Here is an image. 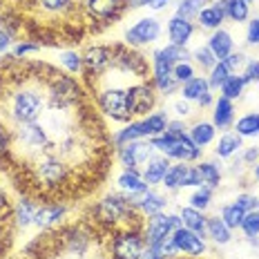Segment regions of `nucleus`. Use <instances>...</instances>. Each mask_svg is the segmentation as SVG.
<instances>
[{
    "mask_svg": "<svg viewBox=\"0 0 259 259\" xmlns=\"http://www.w3.org/2000/svg\"><path fill=\"white\" fill-rule=\"evenodd\" d=\"M25 80L27 78H23V83L16 85V88L7 94V121L12 123L14 127L23 125V123L38 121L42 116V112H45L47 103H50V99H47L50 78H47L45 88L40 85V90H38V85H29V83H25Z\"/></svg>",
    "mask_w": 259,
    "mask_h": 259,
    "instance_id": "1",
    "label": "nucleus"
},
{
    "mask_svg": "<svg viewBox=\"0 0 259 259\" xmlns=\"http://www.w3.org/2000/svg\"><path fill=\"white\" fill-rule=\"evenodd\" d=\"M96 103L99 110L107 118L116 123H130L132 121V112L127 105V85H105V88L96 90Z\"/></svg>",
    "mask_w": 259,
    "mask_h": 259,
    "instance_id": "2",
    "label": "nucleus"
},
{
    "mask_svg": "<svg viewBox=\"0 0 259 259\" xmlns=\"http://www.w3.org/2000/svg\"><path fill=\"white\" fill-rule=\"evenodd\" d=\"M143 248V230H116L112 237V259H141Z\"/></svg>",
    "mask_w": 259,
    "mask_h": 259,
    "instance_id": "3",
    "label": "nucleus"
},
{
    "mask_svg": "<svg viewBox=\"0 0 259 259\" xmlns=\"http://www.w3.org/2000/svg\"><path fill=\"white\" fill-rule=\"evenodd\" d=\"M183 224L179 214H165V212L152 214V217H148V224H143V239L145 244H163Z\"/></svg>",
    "mask_w": 259,
    "mask_h": 259,
    "instance_id": "4",
    "label": "nucleus"
},
{
    "mask_svg": "<svg viewBox=\"0 0 259 259\" xmlns=\"http://www.w3.org/2000/svg\"><path fill=\"white\" fill-rule=\"evenodd\" d=\"M127 105L132 116H141L154 110L156 105V90L145 78H137L127 85Z\"/></svg>",
    "mask_w": 259,
    "mask_h": 259,
    "instance_id": "5",
    "label": "nucleus"
},
{
    "mask_svg": "<svg viewBox=\"0 0 259 259\" xmlns=\"http://www.w3.org/2000/svg\"><path fill=\"white\" fill-rule=\"evenodd\" d=\"M118 161H121V165L125 170H139L141 172V168L145 163H148L152 156H156V150L152 148V143L150 141H132V143H125L118 148Z\"/></svg>",
    "mask_w": 259,
    "mask_h": 259,
    "instance_id": "6",
    "label": "nucleus"
},
{
    "mask_svg": "<svg viewBox=\"0 0 259 259\" xmlns=\"http://www.w3.org/2000/svg\"><path fill=\"white\" fill-rule=\"evenodd\" d=\"M114 65V47L110 45H94L88 47L83 54V72L88 76H101Z\"/></svg>",
    "mask_w": 259,
    "mask_h": 259,
    "instance_id": "7",
    "label": "nucleus"
},
{
    "mask_svg": "<svg viewBox=\"0 0 259 259\" xmlns=\"http://www.w3.org/2000/svg\"><path fill=\"white\" fill-rule=\"evenodd\" d=\"M161 36V23L152 16L137 20L130 29L125 31V45L127 47H143L154 42Z\"/></svg>",
    "mask_w": 259,
    "mask_h": 259,
    "instance_id": "8",
    "label": "nucleus"
},
{
    "mask_svg": "<svg viewBox=\"0 0 259 259\" xmlns=\"http://www.w3.org/2000/svg\"><path fill=\"white\" fill-rule=\"evenodd\" d=\"M170 241L175 244L177 250H179V255H188L190 259H197L206 252V241H203V237L192 233V230H188V228H183V226L172 233Z\"/></svg>",
    "mask_w": 259,
    "mask_h": 259,
    "instance_id": "9",
    "label": "nucleus"
},
{
    "mask_svg": "<svg viewBox=\"0 0 259 259\" xmlns=\"http://www.w3.org/2000/svg\"><path fill=\"white\" fill-rule=\"evenodd\" d=\"M152 85L156 92H161V94H165V96L172 94V92L179 88V83L172 76V65L161 56L159 50L152 54Z\"/></svg>",
    "mask_w": 259,
    "mask_h": 259,
    "instance_id": "10",
    "label": "nucleus"
},
{
    "mask_svg": "<svg viewBox=\"0 0 259 259\" xmlns=\"http://www.w3.org/2000/svg\"><path fill=\"white\" fill-rule=\"evenodd\" d=\"M80 5L94 20L110 23L123 14V9L127 7V0H83Z\"/></svg>",
    "mask_w": 259,
    "mask_h": 259,
    "instance_id": "11",
    "label": "nucleus"
},
{
    "mask_svg": "<svg viewBox=\"0 0 259 259\" xmlns=\"http://www.w3.org/2000/svg\"><path fill=\"white\" fill-rule=\"evenodd\" d=\"M181 96L188 101V103H197L199 107H210L214 103L212 90H210L206 76H194V78L188 80V83H183Z\"/></svg>",
    "mask_w": 259,
    "mask_h": 259,
    "instance_id": "12",
    "label": "nucleus"
},
{
    "mask_svg": "<svg viewBox=\"0 0 259 259\" xmlns=\"http://www.w3.org/2000/svg\"><path fill=\"white\" fill-rule=\"evenodd\" d=\"M201 152L203 150L199 148L188 134H183V137H177L175 141H172V145L165 150L163 156L179 161V163H190V161H197L199 156H201Z\"/></svg>",
    "mask_w": 259,
    "mask_h": 259,
    "instance_id": "13",
    "label": "nucleus"
},
{
    "mask_svg": "<svg viewBox=\"0 0 259 259\" xmlns=\"http://www.w3.org/2000/svg\"><path fill=\"white\" fill-rule=\"evenodd\" d=\"M130 201H132L134 206L139 208V212L145 214V217H152V214L163 212L165 206H168V199H165L163 194L152 192V190H148L143 194H132V197H130Z\"/></svg>",
    "mask_w": 259,
    "mask_h": 259,
    "instance_id": "14",
    "label": "nucleus"
},
{
    "mask_svg": "<svg viewBox=\"0 0 259 259\" xmlns=\"http://www.w3.org/2000/svg\"><path fill=\"white\" fill-rule=\"evenodd\" d=\"M170 159L168 156H163V154H156L152 156V159L148 161V163L141 168V177L145 179V183L148 186H161L163 183V177H165V172L170 170Z\"/></svg>",
    "mask_w": 259,
    "mask_h": 259,
    "instance_id": "15",
    "label": "nucleus"
},
{
    "mask_svg": "<svg viewBox=\"0 0 259 259\" xmlns=\"http://www.w3.org/2000/svg\"><path fill=\"white\" fill-rule=\"evenodd\" d=\"M65 214H67V206H65V203H58V201L42 203V206H38V210H36L34 226H38V228H52Z\"/></svg>",
    "mask_w": 259,
    "mask_h": 259,
    "instance_id": "16",
    "label": "nucleus"
},
{
    "mask_svg": "<svg viewBox=\"0 0 259 259\" xmlns=\"http://www.w3.org/2000/svg\"><path fill=\"white\" fill-rule=\"evenodd\" d=\"M194 34V25L192 20H186L181 16H172L168 20V36H170V42L172 45H179V47H186L190 42Z\"/></svg>",
    "mask_w": 259,
    "mask_h": 259,
    "instance_id": "17",
    "label": "nucleus"
},
{
    "mask_svg": "<svg viewBox=\"0 0 259 259\" xmlns=\"http://www.w3.org/2000/svg\"><path fill=\"white\" fill-rule=\"evenodd\" d=\"M212 125L217 130H228L235 125V103L219 96L212 103Z\"/></svg>",
    "mask_w": 259,
    "mask_h": 259,
    "instance_id": "18",
    "label": "nucleus"
},
{
    "mask_svg": "<svg viewBox=\"0 0 259 259\" xmlns=\"http://www.w3.org/2000/svg\"><path fill=\"white\" fill-rule=\"evenodd\" d=\"M116 183L127 197H132V194H143L150 190V186L145 183V179L141 177L139 170H123L121 175L116 177Z\"/></svg>",
    "mask_w": 259,
    "mask_h": 259,
    "instance_id": "19",
    "label": "nucleus"
},
{
    "mask_svg": "<svg viewBox=\"0 0 259 259\" xmlns=\"http://www.w3.org/2000/svg\"><path fill=\"white\" fill-rule=\"evenodd\" d=\"M208 47L210 52L217 56V61H224L226 56H230L235 50V40H233V34L226 29H214L208 38Z\"/></svg>",
    "mask_w": 259,
    "mask_h": 259,
    "instance_id": "20",
    "label": "nucleus"
},
{
    "mask_svg": "<svg viewBox=\"0 0 259 259\" xmlns=\"http://www.w3.org/2000/svg\"><path fill=\"white\" fill-rule=\"evenodd\" d=\"M226 20V14H224V3H214V5H208V7L201 9V14L197 16V23L201 29H221V25H224Z\"/></svg>",
    "mask_w": 259,
    "mask_h": 259,
    "instance_id": "21",
    "label": "nucleus"
},
{
    "mask_svg": "<svg viewBox=\"0 0 259 259\" xmlns=\"http://www.w3.org/2000/svg\"><path fill=\"white\" fill-rule=\"evenodd\" d=\"M141 139H145L143 121H130L121 130H116L114 132V137H112V145H114V148H121V145L132 143V141H141Z\"/></svg>",
    "mask_w": 259,
    "mask_h": 259,
    "instance_id": "22",
    "label": "nucleus"
},
{
    "mask_svg": "<svg viewBox=\"0 0 259 259\" xmlns=\"http://www.w3.org/2000/svg\"><path fill=\"white\" fill-rule=\"evenodd\" d=\"M179 217H181L183 228H188V230H192V233L206 237V221H208V217L201 212V210H197L192 206H186V208H181Z\"/></svg>",
    "mask_w": 259,
    "mask_h": 259,
    "instance_id": "23",
    "label": "nucleus"
},
{
    "mask_svg": "<svg viewBox=\"0 0 259 259\" xmlns=\"http://www.w3.org/2000/svg\"><path fill=\"white\" fill-rule=\"evenodd\" d=\"M241 148H244V145H241L239 134L237 132H226V134H221L217 145H214V156H217V159H230V156H235Z\"/></svg>",
    "mask_w": 259,
    "mask_h": 259,
    "instance_id": "24",
    "label": "nucleus"
},
{
    "mask_svg": "<svg viewBox=\"0 0 259 259\" xmlns=\"http://www.w3.org/2000/svg\"><path fill=\"white\" fill-rule=\"evenodd\" d=\"M206 235L214 241V244H219V246L230 244V239H233V230H230L228 226L221 221V217H208V221H206Z\"/></svg>",
    "mask_w": 259,
    "mask_h": 259,
    "instance_id": "25",
    "label": "nucleus"
},
{
    "mask_svg": "<svg viewBox=\"0 0 259 259\" xmlns=\"http://www.w3.org/2000/svg\"><path fill=\"white\" fill-rule=\"evenodd\" d=\"M188 137H190L192 141L203 150L206 145H210V143L214 141V137H217V127H214L212 123H208V121H197V123H194V125L190 127Z\"/></svg>",
    "mask_w": 259,
    "mask_h": 259,
    "instance_id": "26",
    "label": "nucleus"
},
{
    "mask_svg": "<svg viewBox=\"0 0 259 259\" xmlns=\"http://www.w3.org/2000/svg\"><path fill=\"white\" fill-rule=\"evenodd\" d=\"M36 210H38V203H36L34 199H29V197H23L18 203H16V210H14L16 224L23 226V228L31 226L34 224V217H36Z\"/></svg>",
    "mask_w": 259,
    "mask_h": 259,
    "instance_id": "27",
    "label": "nucleus"
},
{
    "mask_svg": "<svg viewBox=\"0 0 259 259\" xmlns=\"http://www.w3.org/2000/svg\"><path fill=\"white\" fill-rule=\"evenodd\" d=\"M224 3V14L226 18H230L233 23H246L250 18V3L246 0H221Z\"/></svg>",
    "mask_w": 259,
    "mask_h": 259,
    "instance_id": "28",
    "label": "nucleus"
},
{
    "mask_svg": "<svg viewBox=\"0 0 259 259\" xmlns=\"http://www.w3.org/2000/svg\"><path fill=\"white\" fill-rule=\"evenodd\" d=\"M177 255H179V250L168 239L163 244H145L141 259H177Z\"/></svg>",
    "mask_w": 259,
    "mask_h": 259,
    "instance_id": "29",
    "label": "nucleus"
},
{
    "mask_svg": "<svg viewBox=\"0 0 259 259\" xmlns=\"http://www.w3.org/2000/svg\"><path fill=\"white\" fill-rule=\"evenodd\" d=\"M235 132L241 139H255L259 137V112H248L235 123Z\"/></svg>",
    "mask_w": 259,
    "mask_h": 259,
    "instance_id": "30",
    "label": "nucleus"
},
{
    "mask_svg": "<svg viewBox=\"0 0 259 259\" xmlns=\"http://www.w3.org/2000/svg\"><path fill=\"white\" fill-rule=\"evenodd\" d=\"M186 175H188V165L186 163H177L170 165V170L165 172L163 183L165 190H179V188H186Z\"/></svg>",
    "mask_w": 259,
    "mask_h": 259,
    "instance_id": "31",
    "label": "nucleus"
},
{
    "mask_svg": "<svg viewBox=\"0 0 259 259\" xmlns=\"http://www.w3.org/2000/svg\"><path fill=\"white\" fill-rule=\"evenodd\" d=\"M40 12L50 14V16H65V14H72L76 3L74 0H36Z\"/></svg>",
    "mask_w": 259,
    "mask_h": 259,
    "instance_id": "32",
    "label": "nucleus"
},
{
    "mask_svg": "<svg viewBox=\"0 0 259 259\" xmlns=\"http://www.w3.org/2000/svg\"><path fill=\"white\" fill-rule=\"evenodd\" d=\"M143 127H145V137H159V134L165 132V127H168V116H165V112H152V114H148L143 118Z\"/></svg>",
    "mask_w": 259,
    "mask_h": 259,
    "instance_id": "33",
    "label": "nucleus"
},
{
    "mask_svg": "<svg viewBox=\"0 0 259 259\" xmlns=\"http://www.w3.org/2000/svg\"><path fill=\"white\" fill-rule=\"evenodd\" d=\"M221 96L224 99H230V101H235V99H239L241 94H244V90H246V80L241 74H230L228 78L224 80V85H221Z\"/></svg>",
    "mask_w": 259,
    "mask_h": 259,
    "instance_id": "34",
    "label": "nucleus"
},
{
    "mask_svg": "<svg viewBox=\"0 0 259 259\" xmlns=\"http://www.w3.org/2000/svg\"><path fill=\"white\" fill-rule=\"evenodd\" d=\"M199 172H201V179H203V186L208 188H217L221 183V170L214 161H201L197 165Z\"/></svg>",
    "mask_w": 259,
    "mask_h": 259,
    "instance_id": "35",
    "label": "nucleus"
},
{
    "mask_svg": "<svg viewBox=\"0 0 259 259\" xmlns=\"http://www.w3.org/2000/svg\"><path fill=\"white\" fill-rule=\"evenodd\" d=\"M161 56L165 58V61H168L172 67H175V65H179V63H188L192 58V54L186 50V47H179V45H165V47H161Z\"/></svg>",
    "mask_w": 259,
    "mask_h": 259,
    "instance_id": "36",
    "label": "nucleus"
},
{
    "mask_svg": "<svg viewBox=\"0 0 259 259\" xmlns=\"http://www.w3.org/2000/svg\"><path fill=\"white\" fill-rule=\"evenodd\" d=\"M244 214H246V210H241L237 203H228V206H224L221 208V221H224L226 226H228L230 230H237L241 226V219H244Z\"/></svg>",
    "mask_w": 259,
    "mask_h": 259,
    "instance_id": "37",
    "label": "nucleus"
},
{
    "mask_svg": "<svg viewBox=\"0 0 259 259\" xmlns=\"http://www.w3.org/2000/svg\"><path fill=\"white\" fill-rule=\"evenodd\" d=\"M190 206L192 208H197V210H208L210 208V203H212V188H208V186H199V188H194V192L190 194Z\"/></svg>",
    "mask_w": 259,
    "mask_h": 259,
    "instance_id": "38",
    "label": "nucleus"
},
{
    "mask_svg": "<svg viewBox=\"0 0 259 259\" xmlns=\"http://www.w3.org/2000/svg\"><path fill=\"white\" fill-rule=\"evenodd\" d=\"M203 7H206V0H181V3L177 5V16H181V18H186V20H192L201 14Z\"/></svg>",
    "mask_w": 259,
    "mask_h": 259,
    "instance_id": "39",
    "label": "nucleus"
},
{
    "mask_svg": "<svg viewBox=\"0 0 259 259\" xmlns=\"http://www.w3.org/2000/svg\"><path fill=\"white\" fill-rule=\"evenodd\" d=\"M239 230L248 237V239H255V237H259V210H250V212L244 214Z\"/></svg>",
    "mask_w": 259,
    "mask_h": 259,
    "instance_id": "40",
    "label": "nucleus"
},
{
    "mask_svg": "<svg viewBox=\"0 0 259 259\" xmlns=\"http://www.w3.org/2000/svg\"><path fill=\"white\" fill-rule=\"evenodd\" d=\"M230 74H233V72H230V69L226 67V63H224V61H219L212 69H210V74H208V85H210V90L221 88V85H224V80L228 78Z\"/></svg>",
    "mask_w": 259,
    "mask_h": 259,
    "instance_id": "41",
    "label": "nucleus"
},
{
    "mask_svg": "<svg viewBox=\"0 0 259 259\" xmlns=\"http://www.w3.org/2000/svg\"><path fill=\"white\" fill-rule=\"evenodd\" d=\"M61 65L67 69L69 74L83 72V54H78V52H63L61 54Z\"/></svg>",
    "mask_w": 259,
    "mask_h": 259,
    "instance_id": "42",
    "label": "nucleus"
},
{
    "mask_svg": "<svg viewBox=\"0 0 259 259\" xmlns=\"http://www.w3.org/2000/svg\"><path fill=\"white\" fill-rule=\"evenodd\" d=\"M192 58L197 61V65L201 69H212L214 65H217L219 61H217V56H214L212 52H210V47L206 45V47H197V50L192 52Z\"/></svg>",
    "mask_w": 259,
    "mask_h": 259,
    "instance_id": "43",
    "label": "nucleus"
},
{
    "mask_svg": "<svg viewBox=\"0 0 259 259\" xmlns=\"http://www.w3.org/2000/svg\"><path fill=\"white\" fill-rule=\"evenodd\" d=\"M172 76H175V80H177L179 85H183V83H188L190 78L197 76V74H194L192 63L188 61V63H179V65H175V67H172Z\"/></svg>",
    "mask_w": 259,
    "mask_h": 259,
    "instance_id": "44",
    "label": "nucleus"
},
{
    "mask_svg": "<svg viewBox=\"0 0 259 259\" xmlns=\"http://www.w3.org/2000/svg\"><path fill=\"white\" fill-rule=\"evenodd\" d=\"M9 156H12V132L0 125V163L9 161Z\"/></svg>",
    "mask_w": 259,
    "mask_h": 259,
    "instance_id": "45",
    "label": "nucleus"
},
{
    "mask_svg": "<svg viewBox=\"0 0 259 259\" xmlns=\"http://www.w3.org/2000/svg\"><path fill=\"white\" fill-rule=\"evenodd\" d=\"M224 63H226V67H228L230 72L237 74V72H244V67H246L248 58H246L241 52H233L230 56H226V58H224Z\"/></svg>",
    "mask_w": 259,
    "mask_h": 259,
    "instance_id": "46",
    "label": "nucleus"
},
{
    "mask_svg": "<svg viewBox=\"0 0 259 259\" xmlns=\"http://www.w3.org/2000/svg\"><path fill=\"white\" fill-rule=\"evenodd\" d=\"M235 203H237V206H239L241 210H246V212H250V210H257V203H259V199L255 197V194L241 192V194H237Z\"/></svg>",
    "mask_w": 259,
    "mask_h": 259,
    "instance_id": "47",
    "label": "nucleus"
},
{
    "mask_svg": "<svg viewBox=\"0 0 259 259\" xmlns=\"http://www.w3.org/2000/svg\"><path fill=\"white\" fill-rule=\"evenodd\" d=\"M241 76H244L246 85L248 83H259V61H248L244 72H241Z\"/></svg>",
    "mask_w": 259,
    "mask_h": 259,
    "instance_id": "48",
    "label": "nucleus"
},
{
    "mask_svg": "<svg viewBox=\"0 0 259 259\" xmlns=\"http://www.w3.org/2000/svg\"><path fill=\"white\" fill-rule=\"evenodd\" d=\"M40 47L36 45V42H27V40H23V42H18V45L14 47V54L12 56L14 58H25L27 54H34V52H38Z\"/></svg>",
    "mask_w": 259,
    "mask_h": 259,
    "instance_id": "49",
    "label": "nucleus"
},
{
    "mask_svg": "<svg viewBox=\"0 0 259 259\" xmlns=\"http://www.w3.org/2000/svg\"><path fill=\"white\" fill-rule=\"evenodd\" d=\"M203 186L201 172H199L197 165H188V175H186V188H199Z\"/></svg>",
    "mask_w": 259,
    "mask_h": 259,
    "instance_id": "50",
    "label": "nucleus"
},
{
    "mask_svg": "<svg viewBox=\"0 0 259 259\" xmlns=\"http://www.w3.org/2000/svg\"><path fill=\"white\" fill-rule=\"evenodd\" d=\"M246 40H248V45H259V18H252L248 23Z\"/></svg>",
    "mask_w": 259,
    "mask_h": 259,
    "instance_id": "51",
    "label": "nucleus"
},
{
    "mask_svg": "<svg viewBox=\"0 0 259 259\" xmlns=\"http://www.w3.org/2000/svg\"><path fill=\"white\" fill-rule=\"evenodd\" d=\"M186 123L183 121H168V127H165V132L172 134V137H183V134H188L186 132Z\"/></svg>",
    "mask_w": 259,
    "mask_h": 259,
    "instance_id": "52",
    "label": "nucleus"
},
{
    "mask_svg": "<svg viewBox=\"0 0 259 259\" xmlns=\"http://www.w3.org/2000/svg\"><path fill=\"white\" fill-rule=\"evenodd\" d=\"M257 159H259V150H257V148H248L246 152L241 154V161H244L246 165H255Z\"/></svg>",
    "mask_w": 259,
    "mask_h": 259,
    "instance_id": "53",
    "label": "nucleus"
},
{
    "mask_svg": "<svg viewBox=\"0 0 259 259\" xmlns=\"http://www.w3.org/2000/svg\"><path fill=\"white\" fill-rule=\"evenodd\" d=\"M175 112H177V114H179V116H183V118H186V116H190V114H192V112H190V103H188V101H186V99L177 101V103H175Z\"/></svg>",
    "mask_w": 259,
    "mask_h": 259,
    "instance_id": "54",
    "label": "nucleus"
},
{
    "mask_svg": "<svg viewBox=\"0 0 259 259\" xmlns=\"http://www.w3.org/2000/svg\"><path fill=\"white\" fill-rule=\"evenodd\" d=\"M12 45V31L7 29H0V54H5Z\"/></svg>",
    "mask_w": 259,
    "mask_h": 259,
    "instance_id": "55",
    "label": "nucleus"
},
{
    "mask_svg": "<svg viewBox=\"0 0 259 259\" xmlns=\"http://www.w3.org/2000/svg\"><path fill=\"white\" fill-rule=\"evenodd\" d=\"M168 5H170V0H148L145 7H150L152 12H161V9H165Z\"/></svg>",
    "mask_w": 259,
    "mask_h": 259,
    "instance_id": "56",
    "label": "nucleus"
},
{
    "mask_svg": "<svg viewBox=\"0 0 259 259\" xmlns=\"http://www.w3.org/2000/svg\"><path fill=\"white\" fill-rule=\"evenodd\" d=\"M145 3H148V0H127V7H130V9H137V7H145Z\"/></svg>",
    "mask_w": 259,
    "mask_h": 259,
    "instance_id": "57",
    "label": "nucleus"
},
{
    "mask_svg": "<svg viewBox=\"0 0 259 259\" xmlns=\"http://www.w3.org/2000/svg\"><path fill=\"white\" fill-rule=\"evenodd\" d=\"M252 177L259 181V163H255V170H252Z\"/></svg>",
    "mask_w": 259,
    "mask_h": 259,
    "instance_id": "58",
    "label": "nucleus"
},
{
    "mask_svg": "<svg viewBox=\"0 0 259 259\" xmlns=\"http://www.w3.org/2000/svg\"><path fill=\"white\" fill-rule=\"evenodd\" d=\"M246 3H255V0H246Z\"/></svg>",
    "mask_w": 259,
    "mask_h": 259,
    "instance_id": "59",
    "label": "nucleus"
},
{
    "mask_svg": "<svg viewBox=\"0 0 259 259\" xmlns=\"http://www.w3.org/2000/svg\"><path fill=\"white\" fill-rule=\"evenodd\" d=\"M257 210H259V203H257Z\"/></svg>",
    "mask_w": 259,
    "mask_h": 259,
    "instance_id": "60",
    "label": "nucleus"
}]
</instances>
